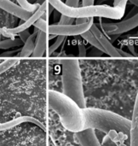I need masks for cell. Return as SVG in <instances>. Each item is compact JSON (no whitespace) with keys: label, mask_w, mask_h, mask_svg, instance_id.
I'll return each instance as SVG.
<instances>
[{"label":"cell","mask_w":138,"mask_h":146,"mask_svg":"<svg viewBox=\"0 0 138 146\" xmlns=\"http://www.w3.org/2000/svg\"><path fill=\"white\" fill-rule=\"evenodd\" d=\"M48 4L49 3L46 1H44L41 5H39V7L38 8V9L32 15V16L25 21V22L20 24L18 27H13V28H7V31H8V33L10 37V38H13V37L15 35H18L20 33H21L22 31H25L26 29H28L32 25H34V23L39 20L42 15L46 12V9H47V7H48Z\"/></svg>","instance_id":"7"},{"label":"cell","mask_w":138,"mask_h":146,"mask_svg":"<svg viewBox=\"0 0 138 146\" xmlns=\"http://www.w3.org/2000/svg\"><path fill=\"white\" fill-rule=\"evenodd\" d=\"M84 129L92 128L104 133L116 145L130 141L131 120L112 111L90 108L82 109Z\"/></svg>","instance_id":"1"},{"label":"cell","mask_w":138,"mask_h":146,"mask_svg":"<svg viewBox=\"0 0 138 146\" xmlns=\"http://www.w3.org/2000/svg\"><path fill=\"white\" fill-rule=\"evenodd\" d=\"M130 146H138V92L133 109L132 119L131 120Z\"/></svg>","instance_id":"12"},{"label":"cell","mask_w":138,"mask_h":146,"mask_svg":"<svg viewBox=\"0 0 138 146\" xmlns=\"http://www.w3.org/2000/svg\"><path fill=\"white\" fill-rule=\"evenodd\" d=\"M90 31L96 37V38L97 39V41L99 42L101 46L103 48L105 54H108V56H110L112 57H121L118 51V48H115L113 45L111 41L107 38V36L103 33V32H102L98 28L96 24L93 23L90 28Z\"/></svg>","instance_id":"8"},{"label":"cell","mask_w":138,"mask_h":146,"mask_svg":"<svg viewBox=\"0 0 138 146\" xmlns=\"http://www.w3.org/2000/svg\"><path fill=\"white\" fill-rule=\"evenodd\" d=\"M73 21H74V18H71L65 15H61L59 24L60 25H72Z\"/></svg>","instance_id":"20"},{"label":"cell","mask_w":138,"mask_h":146,"mask_svg":"<svg viewBox=\"0 0 138 146\" xmlns=\"http://www.w3.org/2000/svg\"><path fill=\"white\" fill-rule=\"evenodd\" d=\"M117 146H130V144H129V142H126V143H123V144H120Z\"/></svg>","instance_id":"31"},{"label":"cell","mask_w":138,"mask_h":146,"mask_svg":"<svg viewBox=\"0 0 138 146\" xmlns=\"http://www.w3.org/2000/svg\"><path fill=\"white\" fill-rule=\"evenodd\" d=\"M90 18H77L75 19V21H76V24L77 25H79V24H83V23H85L86 21H88Z\"/></svg>","instance_id":"27"},{"label":"cell","mask_w":138,"mask_h":146,"mask_svg":"<svg viewBox=\"0 0 138 146\" xmlns=\"http://www.w3.org/2000/svg\"><path fill=\"white\" fill-rule=\"evenodd\" d=\"M64 38H65V37L64 36H57V38H56V40H55V42L52 44V45H50V47H49V50H48V54H47V56H51L60 46H61V44L63 43V41H64Z\"/></svg>","instance_id":"18"},{"label":"cell","mask_w":138,"mask_h":146,"mask_svg":"<svg viewBox=\"0 0 138 146\" xmlns=\"http://www.w3.org/2000/svg\"><path fill=\"white\" fill-rule=\"evenodd\" d=\"M0 8L23 21L28 20L33 14L24 9L20 5L14 3L10 0H0Z\"/></svg>","instance_id":"9"},{"label":"cell","mask_w":138,"mask_h":146,"mask_svg":"<svg viewBox=\"0 0 138 146\" xmlns=\"http://www.w3.org/2000/svg\"><path fill=\"white\" fill-rule=\"evenodd\" d=\"M106 1H109V0H98V4H100L101 3H103V2H106Z\"/></svg>","instance_id":"32"},{"label":"cell","mask_w":138,"mask_h":146,"mask_svg":"<svg viewBox=\"0 0 138 146\" xmlns=\"http://www.w3.org/2000/svg\"><path fill=\"white\" fill-rule=\"evenodd\" d=\"M102 31L108 35H120L138 27V13L116 23H101Z\"/></svg>","instance_id":"6"},{"label":"cell","mask_w":138,"mask_h":146,"mask_svg":"<svg viewBox=\"0 0 138 146\" xmlns=\"http://www.w3.org/2000/svg\"><path fill=\"white\" fill-rule=\"evenodd\" d=\"M128 48H129V50H131V52L132 53V55H133V56H137V53H136V51H135V48H134V44H133L132 43H131V44H128Z\"/></svg>","instance_id":"29"},{"label":"cell","mask_w":138,"mask_h":146,"mask_svg":"<svg viewBox=\"0 0 138 146\" xmlns=\"http://www.w3.org/2000/svg\"><path fill=\"white\" fill-rule=\"evenodd\" d=\"M79 0H66L65 4L70 7H79Z\"/></svg>","instance_id":"25"},{"label":"cell","mask_w":138,"mask_h":146,"mask_svg":"<svg viewBox=\"0 0 138 146\" xmlns=\"http://www.w3.org/2000/svg\"><path fill=\"white\" fill-rule=\"evenodd\" d=\"M129 0H114V6L109 5H90L70 7L61 0H47V2L61 15L71 18H94L103 17L113 20L121 19L125 12L127 2Z\"/></svg>","instance_id":"2"},{"label":"cell","mask_w":138,"mask_h":146,"mask_svg":"<svg viewBox=\"0 0 138 146\" xmlns=\"http://www.w3.org/2000/svg\"><path fill=\"white\" fill-rule=\"evenodd\" d=\"M118 51H119L120 56H122V57H131L132 56V55H131V54H129V53H127V52H125L124 50H121L120 49H118Z\"/></svg>","instance_id":"28"},{"label":"cell","mask_w":138,"mask_h":146,"mask_svg":"<svg viewBox=\"0 0 138 146\" xmlns=\"http://www.w3.org/2000/svg\"><path fill=\"white\" fill-rule=\"evenodd\" d=\"M131 3H132L135 7L138 8V0H129Z\"/></svg>","instance_id":"30"},{"label":"cell","mask_w":138,"mask_h":146,"mask_svg":"<svg viewBox=\"0 0 138 146\" xmlns=\"http://www.w3.org/2000/svg\"><path fill=\"white\" fill-rule=\"evenodd\" d=\"M16 1L18 2V3L20 4V6L21 8H23L24 9H26L31 13H34L39 7V4L36 3H31L28 0H16Z\"/></svg>","instance_id":"16"},{"label":"cell","mask_w":138,"mask_h":146,"mask_svg":"<svg viewBox=\"0 0 138 146\" xmlns=\"http://www.w3.org/2000/svg\"><path fill=\"white\" fill-rule=\"evenodd\" d=\"M31 1H35V0H31Z\"/></svg>","instance_id":"33"},{"label":"cell","mask_w":138,"mask_h":146,"mask_svg":"<svg viewBox=\"0 0 138 146\" xmlns=\"http://www.w3.org/2000/svg\"><path fill=\"white\" fill-rule=\"evenodd\" d=\"M102 55H103V52L95 47H93L89 53V56H101Z\"/></svg>","instance_id":"23"},{"label":"cell","mask_w":138,"mask_h":146,"mask_svg":"<svg viewBox=\"0 0 138 146\" xmlns=\"http://www.w3.org/2000/svg\"><path fill=\"white\" fill-rule=\"evenodd\" d=\"M48 34L45 32L39 31L37 33L36 41H35V47L34 50L31 56V57H43L46 51V46L48 44Z\"/></svg>","instance_id":"11"},{"label":"cell","mask_w":138,"mask_h":146,"mask_svg":"<svg viewBox=\"0 0 138 146\" xmlns=\"http://www.w3.org/2000/svg\"><path fill=\"white\" fill-rule=\"evenodd\" d=\"M19 36H20V39L23 42V44L26 41V39L29 38V36L31 35L30 34V33H29V31H28V29H26V30H25V31H22L21 33H20L19 34H18Z\"/></svg>","instance_id":"22"},{"label":"cell","mask_w":138,"mask_h":146,"mask_svg":"<svg viewBox=\"0 0 138 146\" xmlns=\"http://www.w3.org/2000/svg\"><path fill=\"white\" fill-rule=\"evenodd\" d=\"M48 107L54 110L67 130L78 133L84 130V116L80 109L63 93L48 91Z\"/></svg>","instance_id":"4"},{"label":"cell","mask_w":138,"mask_h":146,"mask_svg":"<svg viewBox=\"0 0 138 146\" xmlns=\"http://www.w3.org/2000/svg\"><path fill=\"white\" fill-rule=\"evenodd\" d=\"M34 26L37 29H38L39 31H43V32H45L46 33V28H47V22L45 20H43V19H39L35 23H34Z\"/></svg>","instance_id":"19"},{"label":"cell","mask_w":138,"mask_h":146,"mask_svg":"<svg viewBox=\"0 0 138 146\" xmlns=\"http://www.w3.org/2000/svg\"><path fill=\"white\" fill-rule=\"evenodd\" d=\"M81 37H82L85 40H86L88 43H90L93 47H95V48L100 50L101 51H102L103 53H105L103 48L101 46V44H99V42L97 41V39L96 38V37L91 33V32H90V30L87 31V32H85V33H82V34H81Z\"/></svg>","instance_id":"15"},{"label":"cell","mask_w":138,"mask_h":146,"mask_svg":"<svg viewBox=\"0 0 138 146\" xmlns=\"http://www.w3.org/2000/svg\"><path fill=\"white\" fill-rule=\"evenodd\" d=\"M23 44V42L19 38H8L0 41V50H8L14 47H19Z\"/></svg>","instance_id":"14"},{"label":"cell","mask_w":138,"mask_h":146,"mask_svg":"<svg viewBox=\"0 0 138 146\" xmlns=\"http://www.w3.org/2000/svg\"><path fill=\"white\" fill-rule=\"evenodd\" d=\"M81 146H102L96 134V130L92 128L84 129L75 133Z\"/></svg>","instance_id":"10"},{"label":"cell","mask_w":138,"mask_h":146,"mask_svg":"<svg viewBox=\"0 0 138 146\" xmlns=\"http://www.w3.org/2000/svg\"><path fill=\"white\" fill-rule=\"evenodd\" d=\"M78 47H79V57H85L87 56V50H86V48L85 46V44L83 43H79L78 44Z\"/></svg>","instance_id":"21"},{"label":"cell","mask_w":138,"mask_h":146,"mask_svg":"<svg viewBox=\"0 0 138 146\" xmlns=\"http://www.w3.org/2000/svg\"><path fill=\"white\" fill-rule=\"evenodd\" d=\"M17 62H18V60H17V58H15V57L14 58L11 57V58L6 59L5 61H3L0 63V74L4 73L5 71H7L9 68H10L11 67L15 65Z\"/></svg>","instance_id":"17"},{"label":"cell","mask_w":138,"mask_h":146,"mask_svg":"<svg viewBox=\"0 0 138 146\" xmlns=\"http://www.w3.org/2000/svg\"><path fill=\"white\" fill-rule=\"evenodd\" d=\"M61 65L62 93L72 99L80 109L86 108L79 62L75 57L58 58Z\"/></svg>","instance_id":"3"},{"label":"cell","mask_w":138,"mask_h":146,"mask_svg":"<svg viewBox=\"0 0 138 146\" xmlns=\"http://www.w3.org/2000/svg\"><path fill=\"white\" fill-rule=\"evenodd\" d=\"M18 50H13V51H6V52H3V53H1L0 54V57H13L15 56V53H17Z\"/></svg>","instance_id":"24"},{"label":"cell","mask_w":138,"mask_h":146,"mask_svg":"<svg viewBox=\"0 0 138 146\" xmlns=\"http://www.w3.org/2000/svg\"><path fill=\"white\" fill-rule=\"evenodd\" d=\"M94 18H90L88 21L79 25H49L46 28L47 34H53L55 36H77L90 30L94 23Z\"/></svg>","instance_id":"5"},{"label":"cell","mask_w":138,"mask_h":146,"mask_svg":"<svg viewBox=\"0 0 138 146\" xmlns=\"http://www.w3.org/2000/svg\"><path fill=\"white\" fill-rule=\"evenodd\" d=\"M38 32L35 31L32 34H31L29 36V38L26 39V41L23 44V47L17 56L18 57H30L32 56V54L34 50L35 41H36V37H37Z\"/></svg>","instance_id":"13"},{"label":"cell","mask_w":138,"mask_h":146,"mask_svg":"<svg viewBox=\"0 0 138 146\" xmlns=\"http://www.w3.org/2000/svg\"><path fill=\"white\" fill-rule=\"evenodd\" d=\"M95 0H83L82 1V6H90L94 5Z\"/></svg>","instance_id":"26"}]
</instances>
